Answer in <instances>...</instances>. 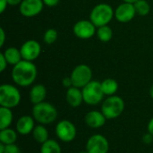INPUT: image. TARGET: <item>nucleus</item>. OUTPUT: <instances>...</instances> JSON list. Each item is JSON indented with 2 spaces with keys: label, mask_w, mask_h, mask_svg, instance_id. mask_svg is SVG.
<instances>
[{
  "label": "nucleus",
  "mask_w": 153,
  "mask_h": 153,
  "mask_svg": "<svg viewBox=\"0 0 153 153\" xmlns=\"http://www.w3.org/2000/svg\"><path fill=\"white\" fill-rule=\"evenodd\" d=\"M38 70L31 61L22 60L13 66L11 77L13 82L20 87H28L33 84L37 78Z\"/></svg>",
  "instance_id": "obj_1"
},
{
  "label": "nucleus",
  "mask_w": 153,
  "mask_h": 153,
  "mask_svg": "<svg viewBox=\"0 0 153 153\" xmlns=\"http://www.w3.org/2000/svg\"><path fill=\"white\" fill-rule=\"evenodd\" d=\"M58 112L56 107L48 102L43 101L41 103L33 105L32 117L35 121L40 125H49L55 122L57 118Z\"/></svg>",
  "instance_id": "obj_2"
},
{
  "label": "nucleus",
  "mask_w": 153,
  "mask_h": 153,
  "mask_svg": "<svg viewBox=\"0 0 153 153\" xmlns=\"http://www.w3.org/2000/svg\"><path fill=\"white\" fill-rule=\"evenodd\" d=\"M114 16L115 12L112 6L110 4L101 3L92 8L90 13V20L97 28H99L108 25Z\"/></svg>",
  "instance_id": "obj_3"
},
{
  "label": "nucleus",
  "mask_w": 153,
  "mask_h": 153,
  "mask_svg": "<svg viewBox=\"0 0 153 153\" xmlns=\"http://www.w3.org/2000/svg\"><path fill=\"white\" fill-rule=\"evenodd\" d=\"M125 110L124 100L117 96L113 95L105 99L101 104V112L104 114L108 120H112L119 117Z\"/></svg>",
  "instance_id": "obj_4"
},
{
  "label": "nucleus",
  "mask_w": 153,
  "mask_h": 153,
  "mask_svg": "<svg viewBox=\"0 0 153 153\" xmlns=\"http://www.w3.org/2000/svg\"><path fill=\"white\" fill-rule=\"evenodd\" d=\"M22 100V95L18 88L13 84H2L0 86V106L13 108H16Z\"/></svg>",
  "instance_id": "obj_5"
},
{
  "label": "nucleus",
  "mask_w": 153,
  "mask_h": 153,
  "mask_svg": "<svg viewBox=\"0 0 153 153\" xmlns=\"http://www.w3.org/2000/svg\"><path fill=\"white\" fill-rule=\"evenodd\" d=\"M83 101L90 106L100 104L104 99V92L101 88V82L92 80L82 89Z\"/></svg>",
  "instance_id": "obj_6"
},
{
  "label": "nucleus",
  "mask_w": 153,
  "mask_h": 153,
  "mask_svg": "<svg viewBox=\"0 0 153 153\" xmlns=\"http://www.w3.org/2000/svg\"><path fill=\"white\" fill-rule=\"evenodd\" d=\"M70 77L73 82V86L82 89L92 81V71L87 65H78L72 71Z\"/></svg>",
  "instance_id": "obj_7"
},
{
  "label": "nucleus",
  "mask_w": 153,
  "mask_h": 153,
  "mask_svg": "<svg viewBox=\"0 0 153 153\" xmlns=\"http://www.w3.org/2000/svg\"><path fill=\"white\" fill-rule=\"evenodd\" d=\"M55 133L60 141L64 143H71L77 135V129L74 124L71 121L61 120L56 126Z\"/></svg>",
  "instance_id": "obj_8"
},
{
  "label": "nucleus",
  "mask_w": 153,
  "mask_h": 153,
  "mask_svg": "<svg viewBox=\"0 0 153 153\" xmlns=\"http://www.w3.org/2000/svg\"><path fill=\"white\" fill-rule=\"evenodd\" d=\"M85 150L88 153H108L109 151V143L104 135L93 134L88 139Z\"/></svg>",
  "instance_id": "obj_9"
},
{
  "label": "nucleus",
  "mask_w": 153,
  "mask_h": 153,
  "mask_svg": "<svg viewBox=\"0 0 153 153\" xmlns=\"http://www.w3.org/2000/svg\"><path fill=\"white\" fill-rule=\"evenodd\" d=\"M73 31L77 38L81 39H89L97 32V27L91 20H81L74 25Z\"/></svg>",
  "instance_id": "obj_10"
},
{
  "label": "nucleus",
  "mask_w": 153,
  "mask_h": 153,
  "mask_svg": "<svg viewBox=\"0 0 153 153\" xmlns=\"http://www.w3.org/2000/svg\"><path fill=\"white\" fill-rule=\"evenodd\" d=\"M44 5L42 0H22L19 5V11L22 16L31 18L39 14Z\"/></svg>",
  "instance_id": "obj_11"
},
{
  "label": "nucleus",
  "mask_w": 153,
  "mask_h": 153,
  "mask_svg": "<svg viewBox=\"0 0 153 153\" xmlns=\"http://www.w3.org/2000/svg\"><path fill=\"white\" fill-rule=\"evenodd\" d=\"M20 50H21V54H22L23 60L32 62L36 60L40 55L41 47H40V44L37 40L29 39L22 45Z\"/></svg>",
  "instance_id": "obj_12"
},
{
  "label": "nucleus",
  "mask_w": 153,
  "mask_h": 153,
  "mask_svg": "<svg viewBox=\"0 0 153 153\" xmlns=\"http://www.w3.org/2000/svg\"><path fill=\"white\" fill-rule=\"evenodd\" d=\"M136 15V11L134 4L124 2L120 4L115 10L116 19L123 23L131 22Z\"/></svg>",
  "instance_id": "obj_13"
},
{
  "label": "nucleus",
  "mask_w": 153,
  "mask_h": 153,
  "mask_svg": "<svg viewBox=\"0 0 153 153\" xmlns=\"http://www.w3.org/2000/svg\"><path fill=\"white\" fill-rule=\"evenodd\" d=\"M108 119L101 111L91 110L89 111L84 117V122L86 126L91 129H99L102 127Z\"/></svg>",
  "instance_id": "obj_14"
},
{
  "label": "nucleus",
  "mask_w": 153,
  "mask_h": 153,
  "mask_svg": "<svg viewBox=\"0 0 153 153\" xmlns=\"http://www.w3.org/2000/svg\"><path fill=\"white\" fill-rule=\"evenodd\" d=\"M35 122L36 121L32 116H22L16 122L15 130L21 135H28L32 133L35 127Z\"/></svg>",
  "instance_id": "obj_15"
},
{
  "label": "nucleus",
  "mask_w": 153,
  "mask_h": 153,
  "mask_svg": "<svg viewBox=\"0 0 153 153\" xmlns=\"http://www.w3.org/2000/svg\"><path fill=\"white\" fill-rule=\"evenodd\" d=\"M65 100L67 104L72 108H78L82 105V102H84L82 90L74 86L67 89L65 93Z\"/></svg>",
  "instance_id": "obj_16"
},
{
  "label": "nucleus",
  "mask_w": 153,
  "mask_h": 153,
  "mask_svg": "<svg viewBox=\"0 0 153 153\" xmlns=\"http://www.w3.org/2000/svg\"><path fill=\"white\" fill-rule=\"evenodd\" d=\"M30 100L33 105L45 101L47 97V89L43 84H35L30 91L29 93Z\"/></svg>",
  "instance_id": "obj_17"
},
{
  "label": "nucleus",
  "mask_w": 153,
  "mask_h": 153,
  "mask_svg": "<svg viewBox=\"0 0 153 153\" xmlns=\"http://www.w3.org/2000/svg\"><path fill=\"white\" fill-rule=\"evenodd\" d=\"M3 54H4L8 65H11L13 66L17 65L19 62H21L22 60L21 50L14 47H10V48H6L3 52Z\"/></svg>",
  "instance_id": "obj_18"
},
{
  "label": "nucleus",
  "mask_w": 153,
  "mask_h": 153,
  "mask_svg": "<svg viewBox=\"0 0 153 153\" xmlns=\"http://www.w3.org/2000/svg\"><path fill=\"white\" fill-rule=\"evenodd\" d=\"M31 134H32L34 141L37 142L38 143H40V144L44 143L45 142H47L49 139L48 131L44 125L39 124V125L35 126Z\"/></svg>",
  "instance_id": "obj_19"
},
{
  "label": "nucleus",
  "mask_w": 153,
  "mask_h": 153,
  "mask_svg": "<svg viewBox=\"0 0 153 153\" xmlns=\"http://www.w3.org/2000/svg\"><path fill=\"white\" fill-rule=\"evenodd\" d=\"M17 131L10 127L0 130V143L4 145L13 144L17 141Z\"/></svg>",
  "instance_id": "obj_20"
},
{
  "label": "nucleus",
  "mask_w": 153,
  "mask_h": 153,
  "mask_svg": "<svg viewBox=\"0 0 153 153\" xmlns=\"http://www.w3.org/2000/svg\"><path fill=\"white\" fill-rule=\"evenodd\" d=\"M13 120V114L12 108L1 107L0 108V130L10 127Z\"/></svg>",
  "instance_id": "obj_21"
},
{
  "label": "nucleus",
  "mask_w": 153,
  "mask_h": 153,
  "mask_svg": "<svg viewBox=\"0 0 153 153\" xmlns=\"http://www.w3.org/2000/svg\"><path fill=\"white\" fill-rule=\"evenodd\" d=\"M101 88L105 96H113L116 95L117 91H118V83L116 80L108 78L101 82Z\"/></svg>",
  "instance_id": "obj_22"
},
{
  "label": "nucleus",
  "mask_w": 153,
  "mask_h": 153,
  "mask_svg": "<svg viewBox=\"0 0 153 153\" xmlns=\"http://www.w3.org/2000/svg\"><path fill=\"white\" fill-rule=\"evenodd\" d=\"M40 153H62L60 144L53 139H48L47 142L41 144Z\"/></svg>",
  "instance_id": "obj_23"
},
{
  "label": "nucleus",
  "mask_w": 153,
  "mask_h": 153,
  "mask_svg": "<svg viewBox=\"0 0 153 153\" xmlns=\"http://www.w3.org/2000/svg\"><path fill=\"white\" fill-rule=\"evenodd\" d=\"M96 34H97L98 39L100 41L108 42L113 37V30H112L111 27H109L108 25H105V26H101V27L97 28Z\"/></svg>",
  "instance_id": "obj_24"
},
{
  "label": "nucleus",
  "mask_w": 153,
  "mask_h": 153,
  "mask_svg": "<svg viewBox=\"0 0 153 153\" xmlns=\"http://www.w3.org/2000/svg\"><path fill=\"white\" fill-rule=\"evenodd\" d=\"M136 13L140 16H146L151 12V5L146 0H138L134 4Z\"/></svg>",
  "instance_id": "obj_25"
},
{
  "label": "nucleus",
  "mask_w": 153,
  "mask_h": 153,
  "mask_svg": "<svg viewBox=\"0 0 153 153\" xmlns=\"http://www.w3.org/2000/svg\"><path fill=\"white\" fill-rule=\"evenodd\" d=\"M57 37H58V33L55 29H48L45 31L43 39L46 44L51 45L56 42V40L57 39Z\"/></svg>",
  "instance_id": "obj_26"
},
{
  "label": "nucleus",
  "mask_w": 153,
  "mask_h": 153,
  "mask_svg": "<svg viewBox=\"0 0 153 153\" xmlns=\"http://www.w3.org/2000/svg\"><path fill=\"white\" fill-rule=\"evenodd\" d=\"M4 153H22V151L19 148V146H17L15 143H13V144L5 145V149H4Z\"/></svg>",
  "instance_id": "obj_27"
},
{
  "label": "nucleus",
  "mask_w": 153,
  "mask_h": 153,
  "mask_svg": "<svg viewBox=\"0 0 153 153\" xmlns=\"http://www.w3.org/2000/svg\"><path fill=\"white\" fill-rule=\"evenodd\" d=\"M7 65H8V63L4 56V54L1 53L0 54V72H4L5 70V68L7 67Z\"/></svg>",
  "instance_id": "obj_28"
},
{
  "label": "nucleus",
  "mask_w": 153,
  "mask_h": 153,
  "mask_svg": "<svg viewBox=\"0 0 153 153\" xmlns=\"http://www.w3.org/2000/svg\"><path fill=\"white\" fill-rule=\"evenodd\" d=\"M62 85L66 88V89H69L73 86V82H72V79L70 76L68 77H65L63 80H62Z\"/></svg>",
  "instance_id": "obj_29"
},
{
  "label": "nucleus",
  "mask_w": 153,
  "mask_h": 153,
  "mask_svg": "<svg viewBox=\"0 0 153 153\" xmlns=\"http://www.w3.org/2000/svg\"><path fill=\"white\" fill-rule=\"evenodd\" d=\"M143 142L145 143V144H151L153 143V135L151 134L150 133L147 132V134H145L143 136Z\"/></svg>",
  "instance_id": "obj_30"
},
{
  "label": "nucleus",
  "mask_w": 153,
  "mask_h": 153,
  "mask_svg": "<svg viewBox=\"0 0 153 153\" xmlns=\"http://www.w3.org/2000/svg\"><path fill=\"white\" fill-rule=\"evenodd\" d=\"M42 1L44 4L48 7H54L59 3V0H42Z\"/></svg>",
  "instance_id": "obj_31"
},
{
  "label": "nucleus",
  "mask_w": 153,
  "mask_h": 153,
  "mask_svg": "<svg viewBox=\"0 0 153 153\" xmlns=\"http://www.w3.org/2000/svg\"><path fill=\"white\" fill-rule=\"evenodd\" d=\"M5 41V32L3 28H0V48H2Z\"/></svg>",
  "instance_id": "obj_32"
},
{
  "label": "nucleus",
  "mask_w": 153,
  "mask_h": 153,
  "mask_svg": "<svg viewBox=\"0 0 153 153\" xmlns=\"http://www.w3.org/2000/svg\"><path fill=\"white\" fill-rule=\"evenodd\" d=\"M8 5V3H7V0H0V13H3L6 7Z\"/></svg>",
  "instance_id": "obj_33"
},
{
  "label": "nucleus",
  "mask_w": 153,
  "mask_h": 153,
  "mask_svg": "<svg viewBox=\"0 0 153 153\" xmlns=\"http://www.w3.org/2000/svg\"><path fill=\"white\" fill-rule=\"evenodd\" d=\"M147 131H148V133H150L151 134H152L153 135V117L152 118H151V120H150L149 123H148Z\"/></svg>",
  "instance_id": "obj_34"
},
{
  "label": "nucleus",
  "mask_w": 153,
  "mask_h": 153,
  "mask_svg": "<svg viewBox=\"0 0 153 153\" xmlns=\"http://www.w3.org/2000/svg\"><path fill=\"white\" fill-rule=\"evenodd\" d=\"M22 0H7V3L9 5H20Z\"/></svg>",
  "instance_id": "obj_35"
},
{
  "label": "nucleus",
  "mask_w": 153,
  "mask_h": 153,
  "mask_svg": "<svg viewBox=\"0 0 153 153\" xmlns=\"http://www.w3.org/2000/svg\"><path fill=\"white\" fill-rule=\"evenodd\" d=\"M4 149H5V145L0 143V153L4 152Z\"/></svg>",
  "instance_id": "obj_36"
},
{
  "label": "nucleus",
  "mask_w": 153,
  "mask_h": 153,
  "mask_svg": "<svg viewBox=\"0 0 153 153\" xmlns=\"http://www.w3.org/2000/svg\"><path fill=\"white\" fill-rule=\"evenodd\" d=\"M150 96L153 100V84L151 86V89H150Z\"/></svg>",
  "instance_id": "obj_37"
},
{
  "label": "nucleus",
  "mask_w": 153,
  "mask_h": 153,
  "mask_svg": "<svg viewBox=\"0 0 153 153\" xmlns=\"http://www.w3.org/2000/svg\"><path fill=\"white\" fill-rule=\"evenodd\" d=\"M124 2H126V3H131V4H134L135 2H137L138 0H123Z\"/></svg>",
  "instance_id": "obj_38"
},
{
  "label": "nucleus",
  "mask_w": 153,
  "mask_h": 153,
  "mask_svg": "<svg viewBox=\"0 0 153 153\" xmlns=\"http://www.w3.org/2000/svg\"><path fill=\"white\" fill-rule=\"evenodd\" d=\"M78 153H88V152H87V151L85 150V151H81V152H79Z\"/></svg>",
  "instance_id": "obj_39"
}]
</instances>
